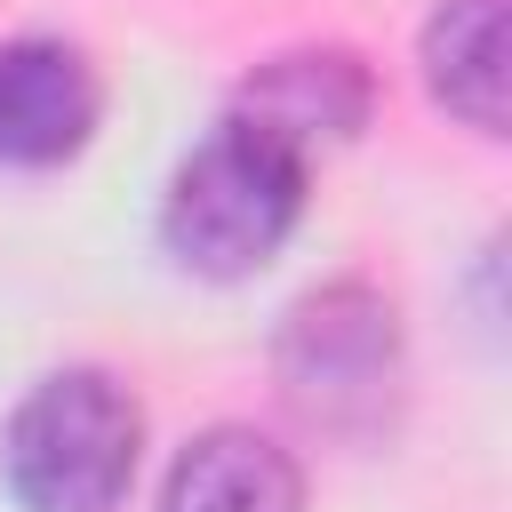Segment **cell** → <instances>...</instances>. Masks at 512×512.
Returning a JSON list of instances; mask_svg holds the SVG:
<instances>
[{
  "mask_svg": "<svg viewBox=\"0 0 512 512\" xmlns=\"http://www.w3.org/2000/svg\"><path fill=\"white\" fill-rule=\"evenodd\" d=\"M136 448H144L136 392L104 368H56L16 400L0 464L24 512H112L136 480Z\"/></svg>",
  "mask_w": 512,
  "mask_h": 512,
  "instance_id": "obj_1",
  "label": "cell"
},
{
  "mask_svg": "<svg viewBox=\"0 0 512 512\" xmlns=\"http://www.w3.org/2000/svg\"><path fill=\"white\" fill-rule=\"evenodd\" d=\"M304 216V160L280 152L272 136L224 120L160 200V240L184 272L200 280H248L256 264L280 256V240Z\"/></svg>",
  "mask_w": 512,
  "mask_h": 512,
  "instance_id": "obj_2",
  "label": "cell"
},
{
  "mask_svg": "<svg viewBox=\"0 0 512 512\" xmlns=\"http://www.w3.org/2000/svg\"><path fill=\"white\" fill-rule=\"evenodd\" d=\"M272 368H280V400L312 432H328V440H376V432H392L400 384H408L400 312L376 288H360V280L312 288L280 320Z\"/></svg>",
  "mask_w": 512,
  "mask_h": 512,
  "instance_id": "obj_3",
  "label": "cell"
},
{
  "mask_svg": "<svg viewBox=\"0 0 512 512\" xmlns=\"http://www.w3.org/2000/svg\"><path fill=\"white\" fill-rule=\"evenodd\" d=\"M368 112H376V72L352 48H280L232 96V120L272 136L296 160H312L320 144H352Z\"/></svg>",
  "mask_w": 512,
  "mask_h": 512,
  "instance_id": "obj_4",
  "label": "cell"
},
{
  "mask_svg": "<svg viewBox=\"0 0 512 512\" xmlns=\"http://www.w3.org/2000/svg\"><path fill=\"white\" fill-rule=\"evenodd\" d=\"M104 120V80L72 40H0V160L56 168Z\"/></svg>",
  "mask_w": 512,
  "mask_h": 512,
  "instance_id": "obj_5",
  "label": "cell"
},
{
  "mask_svg": "<svg viewBox=\"0 0 512 512\" xmlns=\"http://www.w3.org/2000/svg\"><path fill=\"white\" fill-rule=\"evenodd\" d=\"M160 512H304V472L264 432L216 424L168 464Z\"/></svg>",
  "mask_w": 512,
  "mask_h": 512,
  "instance_id": "obj_6",
  "label": "cell"
},
{
  "mask_svg": "<svg viewBox=\"0 0 512 512\" xmlns=\"http://www.w3.org/2000/svg\"><path fill=\"white\" fill-rule=\"evenodd\" d=\"M424 88L480 136H504V0H440L424 24Z\"/></svg>",
  "mask_w": 512,
  "mask_h": 512,
  "instance_id": "obj_7",
  "label": "cell"
}]
</instances>
